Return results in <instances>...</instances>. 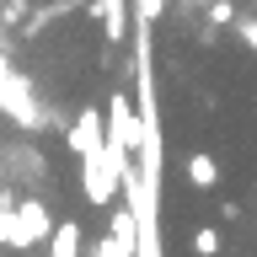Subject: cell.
<instances>
[{
	"mask_svg": "<svg viewBox=\"0 0 257 257\" xmlns=\"http://www.w3.org/2000/svg\"><path fill=\"white\" fill-rule=\"evenodd\" d=\"M188 177H193V188H214V182H220V172H214L209 156H193L188 161Z\"/></svg>",
	"mask_w": 257,
	"mask_h": 257,
	"instance_id": "1",
	"label": "cell"
},
{
	"mask_svg": "<svg viewBox=\"0 0 257 257\" xmlns=\"http://www.w3.org/2000/svg\"><path fill=\"white\" fill-rule=\"evenodd\" d=\"M193 252H198V257H214V252H220V236H214V230H198V236H193Z\"/></svg>",
	"mask_w": 257,
	"mask_h": 257,
	"instance_id": "2",
	"label": "cell"
},
{
	"mask_svg": "<svg viewBox=\"0 0 257 257\" xmlns=\"http://www.w3.org/2000/svg\"><path fill=\"white\" fill-rule=\"evenodd\" d=\"M241 38H246V43L257 48V22H241Z\"/></svg>",
	"mask_w": 257,
	"mask_h": 257,
	"instance_id": "3",
	"label": "cell"
}]
</instances>
